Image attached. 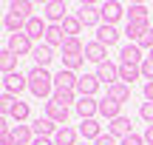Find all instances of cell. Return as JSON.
Returning a JSON list of instances; mask_svg holds the SVG:
<instances>
[{"label": "cell", "mask_w": 153, "mask_h": 145, "mask_svg": "<svg viewBox=\"0 0 153 145\" xmlns=\"http://www.w3.org/2000/svg\"><path fill=\"white\" fill-rule=\"evenodd\" d=\"M139 77H142V68H139V66H131V63H119V83L133 85Z\"/></svg>", "instance_id": "obj_22"}, {"label": "cell", "mask_w": 153, "mask_h": 145, "mask_svg": "<svg viewBox=\"0 0 153 145\" xmlns=\"http://www.w3.org/2000/svg\"><path fill=\"white\" fill-rule=\"evenodd\" d=\"M45 46H51V49H62V43H65V31H62V26H51L48 23V31H45Z\"/></svg>", "instance_id": "obj_23"}, {"label": "cell", "mask_w": 153, "mask_h": 145, "mask_svg": "<svg viewBox=\"0 0 153 145\" xmlns=\"http://www.w3.org/2000/svg\"><path fill=\"white\" fill-rule=\"evenodd\" d=\"M99 80H97V74H82L79 77V83H76V94L79 97H94L99 91Z\"/></svg>", "instance_id": "obj_12"}, {"label": "cell", "mask_w": 153, "mask_h": 145, "mask_svg": "<svg viewBox=\"0 0 153 145\" xmlns=\"http://www.w3.org/2000/svg\"><path fill=\"white\" fill-rule=\"evenodd\" d=\"M119 60H122V63H131V66H142L145 57H142V49H139L136 43H128L125 49L119 51Z\"/></svg>", "instance_id": "obj_20"}, {"label": "cell", "mask_w": 153, "mask_h": 145, "mask_svg": "<svg viewBox=\"0 0 153 145\" xmlns=\"http://www.w3.org/2000/svg\"><path fill=\"white\" fill-rule=\"evenodd\" d=\"M28 91L37 100H51L54 97V74H48V68H37L34 66L28 71Z\"/></svg>", "instance_id": "obj_1"}, {"label": "cell", "mask_w": 153, "mask_h": 145, "mask_svg": "<svg viewBox=\"0 0 153 145\" xmlns=\"http://www.w3.org/2000/svg\"><path fill=\"white\" fill-rule=\"evenodd\" d=\"M116 40H119V28H116V26H108V23H102V26L97 28V43H102L105 49H108V46H114Z\"/></svg>", "instance_id": "obj_18"}, {"label": "cell", "mask_w": 153, "mask_h": 145, "mask_svg": "<svg viewBox=\"0 0 153 145\" xmlns=\"http://www.w3.org/2000/svg\"><path fill=\"white\" fill-rule=\"evenodd\" d=\"M119 145H145V137H139V134H128L125 140H119Z\"/></svg>", "instance_id": "obj_39"}, {"label": "cell", "mask_w": 153, "mask_h": 145, "mask_svg": "<svg viewBox=\"0 0 153 145\" xmlns=\"http://www.w3.org/2000/svg\"><path fill=\"white\" fill-rule=\"evenodd\" d=\"M11 137H14V142L17 145H31L34 142V131H31V125H14L11 128Z\"/></svg>", "instance_id": "obj_25"}, {"label": "cell", "mask_w": 153, "mask_h": 145, "mask_svg": "<svg viewBox=\"0 0 153 145\" xmlns=\"http://www.w3.org/2000/svg\"><path fill=\"white\" fill-rule=\"evenodd\" d=\"M45 117H48L51 123H57V125H65L68 123V108L60 105V102H54V100H48L45 102Z\"/></svg>", "instance_id": "obj_15"}, {"label": "cell", "mask_w": 153, "mask_h": 145, "mask_svg": "<svg viewBox=\"0 0 153 145\" xmlns=\"http://www.w3.org/2000/svg\"><path fill=\"white\" fill-rule=\"evenodd\" d=\"M76 145H88V142H76Z\"/></svg>", "instance_id": "obj_45"}, {"label": "cell", "mask_w": 153, "mask_h": 145, "mask_svg": "<svg viewBox=\"0 0 153 145\" xmlns=\"http://www.w3.org/2000/svg\"><path fill=\"white\" fill-rule=\"evenodd\" d=\"M139 68H142V77L148 80V83H153V57H145V63Z\"/></svg>", "instance_id": "obj_37"}, {"label": "cell", "mask_w": 153, "mask_h": 145, "mask_svg": "<svg viewBox=\"0 0 153 145\" xmlns=\"http://www.w3.org/2000/svg\"><path fill=\"white\" fill-rule=\"evenodd\" d=\"M11 120H14L17 125H23L28 117H31V108H28V102H23V100H17L14 105H11V114H9Z\"/></svg>", "instance_id": "obj_28"}, {"label": "cell", "mask_w": 153, "mask_h": 145, "mask_svg": "<svg viewBox=\"0 0 153 145\" xmlns=\"http://www.w3.org/2000/svg\"><path fill=\"white\" fill-rule=\"evenodd\" d=\"M145 100H148V102H153V83H145Z\"/></svg>", "instance_id": "obj_42"}, {"label": "cell", "mask_w": 153, "mask_h": 145, "mask_svg": "<svg viewBox=\"0 0 153 145\" xmlns=\"http://www.w3.org/2000/svg\"><path fill=\"white\" fill-rule=\"evenodd\" d=\"M9 9L17 11V14H23V17H34V14H31V11H34V3H31V0H14Z\"/></svg>", "instance_id": "obj_33"}, {"label": "cell", "mask_w": 153, "mask_h": 145, "mask_svg": "<svg viewBox=\"0 0 153 145\" xmlns=\"http://www.w3.org/2000/svg\"><path fill=\"white\" fill-rule=\"evenodd\" d=\"M139 117H142L148 125H153V102H142V108H139Z\"/></svg>", "instance_id": "obj_36"}, {"label": "cell", "mask_w": 153, "mask_h": 145, "mask_svg": "<svg viewBox=\"0 0 153 145\" xmlns=\"http://www.w3.org/2000/svg\"><path fill=\"white\" fill-rule=\"evenodd\" d=\"M0 145H17L14 137H11V131H0Z\"/></svg>", "instance_id": "obj_41"}, {"label": "cell", "mask_w": 153, "mask_h": 145, "mask_svg": "<svg viewBox=\"0 0 153 145\" xmlns=\"http://www.w3.org/2000/svg\"><path fill=\"white\" fill-rule=\"evenodd\" d=\"M6 49H9L11 54L23 57V54H31L34 46H31V37H28L26 31H20V34H11V37H9V46H6Z\"/></svg>", "instance_id": "obj_5"}, {"label": "cell", "mask_w": 153, "mask_h": 145, "mask_svg": "<svg viewBox=\"0 0 153 145\" xmlns=\"http://www.w3.org/2000/svg\"><path fill=\"white\" fill-rule=\"evenodd\" d=\"M150 28V20H128L125 26V37L131 40V43H139V40L145 37V31Z\"/></svg>", "instance_id": "obj_14"}, {"label": "cell", "mask_w": 153, "mask_h": 145, "mask_svg": "<svg viewBox=\"0 0 153 145\" xmlns=\"http://www.w3.org/2000/svg\"><path fill=\"white\" fill-rule=\"evenodd\" d=\"M108 97H111V100H116L119 105H125V102L131 100V85H125V83L111 85V88H108Z\"/></svg>", "instance_id": "obj_27"}, {"label": "cell", "mask_w": 153, "mask_h": 145, "mask_svg": "<svg viewBox=\"0 0 153 145\" xmlns=\"http://www.w3.org/2000/svg\"><path fill=\"white\" fill-rule=\"evenodd\" d=\"M76 83H79V77H76L74 71H68V68H60V71L54 74V91L62 88V91H76Z\"/></svg>", "instance_id": "obj_9"}, {"label": "cell", "mask_w": 153, "mask_h": 145, "mask_svg": "<svg viewBox=\"0 0 153 145\" xmlns=\"http://www.w3.org/2000/svg\"><path fill=\"white\" fill-rule=\"evenodd\" d=\"M31 60H34V66L37 68H48V63L54 60V49L51 46H34V51H31Z\"/></svg>", "instance_id": "obj_17"}, {"label": "cell", "mask_w": 153, "mask_h": 145, "mask_svg": "<svg viewBox=\"0 0 153 145\" xmlns=\"http://www.w3.org/2000/svg\"><path fill=\"white\" fill-rule=\"evenodd\" d=\"M145 142H148V145H153V125H148V128H145Z\"/></svg>", "instance_id": "obj_44"}, {"label": "cell", "mask_w": 153, "mask_h": 145, "mask_svg": "<svg viewBox=\"0 0 153 145\" xmlns=\"http://www.w3.org/2000/svg\"><path fill=\"white\" fill-rule=\"evenodd\" d=\"M62 31H65V37H79L82 31V20L76 14H68L65 20H62Z\"/></svg>", "instance_id": "obj_30"}, {"label": "cell", "mask_w": 153, "mask_h": 145, "mask_svg": "<svg viewBox=\"0 0 153 145\" xmlns=\"http://www.w3.org/2000/svg\"><path fill=\"white\" fill-rule=\"evenodd\" d=\"M62 54H68V57H79V54H85V46H82V40H79V37H65V43H62Z\"/></svg>", "instance_id": "obj_31"}, {"label": "cell", "mask_w": 153, "mask_h": 145, "mask_svg": "<svg viewBox=\"0 0 153 145\" xmlns=\"http://www.w3.org/2000/svg\"><path fill=\"white\" fill-rule=\"evenodd\" d=\"M74 111L79 114V120H94L99 114V100H94V97H79Z\"/></svg>", "instance_id": "obj_6"}, {"label": "cell", "mask_w": 153, "mask_h": 145, "mask_svg": "<svg viewBox=\"0 0 153 145\" xmlns=\"http://www.w3.org/2000/svg\"><path fill=\"white\" fill-rule=\"evenodd\" d=\"M94 145H119V140H116L114 134H102V137H99V140L94 142Z\"/></svg>", "instance_id": "obj_40"}, {"label": "cell", "mask_w": 153, "mask_h": 145, "mask_svg": "<svg viewBox=\"0 0 153 145\" xmlns=\"http://www.w3.org/2000/svg\"><path fill=\"white\" fill-rule=\"evenodd\" d=\"M51 100H54V102H60V105H65V108L71 105V102L76 105V91H62V88H57Z\"/></svg>", "instance_id": "obj_32"}, {"label": "cell", "mask_w": 153, "mask_h": 145, "mask_svg": "<svg viewBox=\"0 0 153 145\" xmlns=\"http://www.w3.org/2000/svg\"><path fill=\"white\" fill-rule=\"evenodd\" d=\"M128 20H148V6H145V3H131Z\"/></svg>", "instance_id": "obj_35"}, {"label": "cell", "mask_w": 153, "mask_h": 145, "mask_svg": "<svg viewBox=\"0 0 153 145\" xmlns=\"http://www.w3.org/2000/svg\"><path fill=\"white\" fill-rule=\"evenodd\" d=\"M79 134L85 137V142H88V140H94V142H97L99 137L105 134V131H102V125H99L97 120H82V123H79Z\"/></svg>", "instance_id": "obj_21"}, {"label": "cell", "mask_w": 153, "mask_h": 145, "mask_svg": "<svg viewBox=\"0 0 153 145\" xmlns=\"http://www.w3.org/2000/svg\"><path fill=\"white\" fill-rule=\"evenodd\" d=\"M150 57H153V51H150Z\"/></svg>", "instance_id": "obj_46"}, {"label": "cell", "mask_w": 153, "mask_h": 145, "mask_svg": "<svg viewBox=\"0 0 153 145\" xmlns=\"http://www.w3.org/2000/svg\"><path fill=\"white\" fill-rule=\"evenodd\" d=\"M31 145H54V140H48V137H34Z\"/></svg>", "instance_id": "obj_43"}, {"label": "cell", "mask_w": 153, "mask_h": 145, "mask_svg": "<svg viewBox=\"0 0 153 145\" xmlns=\"http://www.w3.org/2000/svg\"><path fill=\"white\" fill-rule=\"evenodd\" d=\"M62 125H57V123H51L48 117H37L31 123V131H34V137H48V140H54V134L60 131Z\"/></svg>", "instance_id": "obj_8"}, {"label": "cell", "mask_w": 153, "mask_h": 145, "mask_svg": "<svg viewBox=\"0 0 153 145\" xmlns=\"http://www.w3.org/2000/svg\"><path fill=\"white\" fill-rule=\"evenodd\" d=\"M82 20V26H102V6H94V3H82L79 6V14H76Z\"/></svg>", "instance_id": "obj_4"}, {"label": "cell", "mask_w": 153, "mask_h": 145, "mask_svg": "<svg viewBox=\"0 0 153 145\" xmlns=\"http://www.w3.org/2000/svg\"><path fill=\"white\" fill-rule=\"evenodd\" d=\"M85 66V54H79V57H68V54H62V68H68V71H79V68Z\"/></svg>", "instance_id": "obj_34"}, {"label": "cell", "mask_w": 153, "mask_h": 145, "mask_svg": "<svg viewBox=\"0 0 153 145\" xmlns=\"http://www.w3.org/2000/svg\"><path fill=\"white\" fill-rule=\"evenodd\" d=\"M43 14H45V20H48L51 26H62L68 11H65V3H62V0H48V3L43 6Z\"/></svg>", "instance_id": "obj_3"}, {"label": "cell", "mask_w": 153, "mask_h": 145, "mask_svg": "<svg viewBox=\"0 0 153 145\" xmlns=\"http://www.w3.org/2000/svg\"><path fill=\"white\" fill-rule=\"evenodd\" d=\"M85 60L102 66V63H108V49L102 43H97V40H91V43H85Z\"/></svg>", "instance_id": "obj_10"}, {"label": "cell", "mask_w": 153, "mask_h": 145, "mask_svg": "<svg viewBox=\"0 0 153 145\" xmlns=\"http://www.w3.org/2000/svg\"><path fill=\"white\" fill-rule=\"evenodd\" d=\"M108 134H114L116 140H125L128 134H133V123L128 117H116V120L108 123Z\"/></svg>", "instance_id": "obj_13"}, {"label": "cell", "mask_w": 153, "mask_h": 145, "mask_svg": "<svg viewBox=\"0 0 153 145\" xmlns=\"http://www.w3.org/2000/svg\"><path fill=\"white\" fill-rule=\"evenodd\" d=\"M99 117H105L111 123V120L122 117V105L116 100H111V97H105V100H99Z\"/></svg>", "instance_id": "obj_19"}, {"label": "cell", "mask_w": 153, "mask_h": 145, "mask_svg": "<svg viewBox=\"0 0 153 145\" xmlns=\"http://www.w3.org/2000/svg\"><path fill=\"white\" fill-rule=\"evenodd\" d=\"M125 14V9H122V3H116V0H108V3H102V23H108V26H116V20Z\"/></svg>", "instance_id": "obj_16"}, {"label": "cell", "mask_w": 153, "mask_h": 145, "mask_svg": "<svg viewBox=\"0 0 153 145\" xmlns=\"http://www.w3.org/2000/svg\"><path fill=\"white\" fill-rule=\"evenodd\" d=\"M3 23H6V28H9L11 34H20V31H26V23H28V17L17 14V11H9Z\"/></svg>", "instance_id": "obj_24"}, {"label": "cell", "mask_w": 153, "mask_h": 145, "mask_svg": "<svg viewBox=\"0 0 153 145\" xmlns=\"http://www.w3.org/2000/svg\"><path fill=\"white\" fill-rule=\"evenodd\" d=\"M26 88H28V74L14 71V74H6L3 77V91H9L11 97H20Z\"/></svg>", "instance_id": "obj_2"}, {"label": "cell", "mask_w": 153, "mask_h": 145, "mask_svg": "<svg viewBox=\"0 0 153 145\" xmlns=\"http://www.w3.org/2000/svg\"><path fill=\"white\" fill-rule=\"evenodd\" d=\"M45 31H48V23H45V17H28V23H26V34L31 40H45Z\"/></svg>", "instance_id": "obj_11"}, {"label": "cell", "mask_w": 153, "mask_h": 145, "mask_svg": "<svg viewBox=\"0 0 153 145\" xmlns=\"http://www.w3.org/2000/svg\"><path fill=\"white\" fill-rule=\"evenodd\" d=\"M54 145H76V128L62 125V128L54 134Z\"/></svg>", "instance_id": "obj_29"}, {"label": "cell", "mask_w": 153, "mask_h": 145, "mask_svg": "<svg viewBox=\"0 0 153 145\" xmlns=\"http://www.w3.org/2000/svg\"><path fill=\"white\" fill-rule=\"evenodd\" d=\"M97 80L99 83H105L111 88V85H116L119 83V66H114V63H102V66H97Z\"/></svg>", "instance_id": "obj_7"}, {"label": "cell", "mask_w": 153, "mask_h": 145, "mask_svg": "<svg viewBox=\"0 0 153 145\" xmlns=\"http://www.w3.org/2000/svg\"><path fill=\"white\" fill-rule=\"evenodd\" d=\"M136 46H139V49H150V51H153V28H148V31H145V37L139 40Z\"/></svg>", "instance_id": "obj_38"}, {"label": "cell", "mask_w": 153, "mask_h": 145, "mask_svg": "<svg viewBox=\"0 0 153 145\" xmlns=\"http://www.w3.org/2000/svg\"><path fill=\"white\" fill-rule=\"evenodd\" d=\"M17 60H20V57L11 54L9 49L0 51V71H3V77H6V74H14V71H17Z\"/></svg>", "instance_id": "obj_26"}]
</instances>
